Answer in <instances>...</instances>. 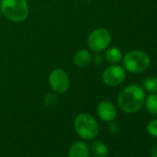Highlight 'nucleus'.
Wrapping results in <instances>:
<instances>
[{
	"label": "nucleus",
	"instance_id": "1",
	"mask_svg": "<svg viewBox=\"0 0 157 157\" xmlns=\"http://www.w3.org/2000/svg\"><path fill=\"white\" fill-rule=\"evenodd\" d=\"M145 91L138 84H130L123 89L117 97V105L119 108L127 113L132 114L138 112L144 105Z\"/></svg>",
	"mask_w": 157,
	"mask_h": 157
},
{
	"label": "nucleus",
	"instance_id": "2",
	"mask_svg": "<svg viewBox=\"0 0 157 157\" xmlns=\"http://www.w3.org/2000/svg\"><path fill=\"white\" fill-rule=\"evenodd\" d=\"M74 128L78 136L87 140H94L99 133V125L96 119L87 113H82L76 117Z\"/></svg>",
	"mask_w": 157,
	"mask_h": 157
},
{
	"label": "nucleus",
	"instance_id": "3",
	"mask_svg": "<svg viewBox=\"0 0 157 157\" xmlns=\"http://www.w3.org/2000/svg\"><path fill=\"white\" fill-rule=\"evenodd\" d=\"M1 12L10 21L21 22L29 15L27 0H2Z\"/></svg>",
	"mask_w": 157,
	"mask_h": 157
},
{
	"label": "nucleus",
	"instance_id": "4",
	"mask_svg": "<svg viewBox=\"0 0 157 157\" xmlns=\"http://www.w3.org/2000/svg\"><path fill=\"white\" fill-rule=\"evenodd\" d=\"M123 67L130 73H141L151 64L149 55L142 50H132L128 52L122 58Z\"/></svg>",
	"mask_w": 157,
	"mask_h": 157
},
{
	"label": "nucleus",
	"instance_id": "5",
	"mask_svg": "<svg viewBox=\"0 0 157 157\" xmlns=\"http://www.w3.org/2000/svg\"><path fill=\"white\" fill-rule=\"evenodd\" d=\"M110 43L111 34L106 29L104 28L93 31L88 37V45L95 53H100L106 49Z\"/></svg>",
	"mask_w": 157,
	"mask_h": 157
},
{
	"label": "nucleus",
	"instance_id": "6",
	"mask_svg": "<svg viewBox=\"0 0 157 157\" xmlns=\"http://www.w3.org/2000/svg\"><path fill=\"white\" fill-rule=\"evenodd\" d=\"M49 84L55 93L59 94L66 93L69 88V78L67 72L61 68L54 69L49 76Z\"/></svg>",
	"mask_w": 157,
	"mask_h": 157
},
{
	"label": "nucleus",
	"instance_id": "7",
	"mask_svg": "<svg viewBox=\"0 0 157 157\" xmlns=\"http://www.w3.org/2000/svg\"><path fill=\"white\" fill-rule=\"evenodd\" d=\"M103 82L107 86H117L126 78V70L119 65H111L103 72Z\"/></svg>",
	"mask_w": 157,
	"mask_h": 157
},
{
	"label": "nucleus",
	"instance_id": "8",
	"mask_svg": "<svg viewBox=\"0 0 157 157\" xmlns=\"http://www.w3.org/2000/svg\"><path fill=\"white\" fill-rule=\"evenodd\" d=\"M97 114L103 121L111 122L117 117V111L113 103L109 101H102L97 105Z\"/></svg>",
	"mask_w": 157,
	"mask_h": 157
},
{
	"label": "nucleus",
	"instance_id": "9",
	"mask_svg": "<svg viewBox=\"0 0 157 157\" xmlns=\"http://www.w3.org/2000/svg\"><path fill=\"white\" fill-rule=\"evenodd\" d=\"M90 147L84 141H76L68 151V157H89Z\"/></svg>",
	"mask_w": 157,
	"mask_h": 157
},
{
	"label": "nucleus",
	"instance_id": "10",
	"mask_svg": "<svg viewBox=\"0 0 157 157\" xmlns=\"http://www.w3.org/2000/svg\"><path fill=\"white\" fill-rule=\"evenodd\" d=\"M92 61V55L86 49H82L78 51L73 58L74 64L78 67H87Z\"/></svg>",
	"mask_w": 157,
	"mask_h": 157
},
{
	"label": "nucleus",
	"instance_id": "11",
	"mask_svg": "<svg viewBox=\"0 0 157 157\" xmlns=\"http://www.w3.org/2000/svg\"><path fill=\"white\" fill-rule=\"evenodd\" d=\"M91 152L94 157H107L108 148L104 142L94 140L91 145Z\"/></svg>",
	"mask_w": 157,
	"mask_h": 157
},
{
	"label": "nucleus",
	"instance_id": "12",
	"mask_svg": "<svg viewBox=\"0 0 157 157\" xmlns=\"http://www.w3.org/2000/svg\"><path fill=\"white\" fill-rule=\"evenodd\" d=\"M105 58L111 64H117L122 61L123 56L121 51L117 47H110L105 52Z\"/></svg>",
	"mask_w": 157,
	"mask_h": 157
},
{
	"label": "nucleus",
	"instance_id": "13",
	"mask_svg": "<svg viewBox=\"0 0 157 157\" xmlns=\"http://www.w3.org/2000/svg\"><path fill=\"white\" fill-rule=\"evenodd\" d=\"M147 111L151 115H157V93L151 94L145 98L144 102Z\"/></svg>",
	"mask_w": 157,
	"mask_h": 157
},
{
	"label": "nucleus",
	"instance_id": "14",
	"mask_svg": "<svg viewBox=\"0 0 157 157\" xmlns=\"http://www.w3.org/2000/svg\"><path fill=\"white\" fill-rule=\"evenodd\" d=\"M141 87L146 92H149L151 94H156L157 93V77L151 76V77L146 78L142 82Z\"/></svg>",
	"mask_w": 157,
	"mask_h": 157
},
{
	"label": "nucleus",
	"instance_id": "15",
	"mask_svg": "<svg viewBox=\"0 0 157 157\" xmlns=\"http://www.w3.org/2000/svg\"><path fill=\"white\" fill-rule=\"evenodd\" d=\"M147 131L150 135L153 137H157V118L154 120H151L147 125Z\"/></svg>",
	"mask_w": 157,
	"mask_h": 157
},
{
	"label": "nucleus",
	"instance_id": "16",
	"mask_svg": "<svg viewBox=\"0 0 157 157\" xmlns=\"http://www.w3.org/2000/svg\"><path fill=\"white\" fill-rule=\"evenodd\" d=\"M108 129L111 133H116L118 131V125L113 121H111L108 125Z\"/></svg>",
	"mask_w": 157,
	"mask_h": 157
},
{
	"label": "nucleus",
	"instance_id": "17",
	"mask_svg": "<svg viewBox=\"0 0 157 157\" xmlns=\"http://www.w3.org/2000/svg\"><path fill=\"white\" fill-rule=\"evenodd\" d=\"M151 156L152 157H157V144L153 146L151 150Z\"/></svg>",
	"mask_w": 157,
	"mask_h": 157
},
{
	"label": "nucleus",
	"instance_id": "18",
	"mask_svg": "<svg viewBox=\"0 0 157 157\" xmlns=\"http://www.w3.org/2000/svg\"><path fill=\"white\" fill-rule=\"evenodd\" d=\"M0 17H1V10H0Z\"/></svg>",
	"mask_w": 157,
	"mask_h": 157
},
{
	"label": "nucleus",
	"instance_id": "19",
	"mask_svg": "<svg viewBox=\"0 0 157 157\" xmlns=\"http://www.w3.org/2000/svg\"><path fill=\"white\" fill-rule=\"evenodd\" d=\"M87 1H92V0H87Z\"/></svg>",
	"mask_w": 157,
	"mask_h": 157
}]
</instances>
